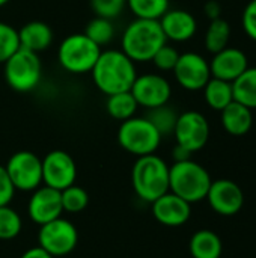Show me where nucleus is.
<instances>
[{
  "label": "nucleus",
  "mask_w": 256,
  "mask_h": 258,
  "mask_svg": "<svg viewBox=\"0 0 256 258\" xmlns=\"http://www.w3.org/2000/svg\"><path fill=\"white\" fill-rule=\"evenodd\" d=\"M205 200H208L210 207L217 215L234 216L244 204V194L235 181L222 178L211 181Z\"/></svg>",
  "instance_id": "4468645a"
},
{
  "label": "nucleus",
  "mask_w": 256,
  "mask_h": 258,
  "mask_svg": "<svg viewBox=\"0 0 256 258\" xmlns=\"http://www.w3.org/2000/svg\"><path fill=\"white\" fill-rule=\"evenodd\" d=\"M15 194V187L5 169V166L0 165V207L2 206H9Z\"/></svg>",
  "instance_id": "f704fd0d"
},
{
  "label": "nucleus",
  "mask_w": 256,
  "mask_h": 258,
  "mask_svg": "<svg viewBox=\"0 0 256 258\" xmlns=\"http://www.w3.org/2000/svg\"><path fill=\"white\" fill-rule=\"evenodd\" d=\"M91 8L97 17L113 20L127 8V0H91Z\"/></svg>",
  "instance_id": "2f4dec72"
},
{
  "label": "nucleus",
  "mask_w": 256,
  "mask_h": 258,
  "mask_svg": "<svg viewBox=\"0 0 256 258\" xmlns=\"http://www.w3.org/2000/svg\"><path fill=\"white\" fill-rule=\"evenodd\" d=\"M5 169L15 190L33 192L42 184V159L32 151L14 153Z\"/></svg>",
  "instance_id": "1a4fd4ad"
},
{
  "label": "nucleus",
  "mask_w": 256,
  "mask_h": 258,
  "mask_svg": "<svg viewBox=\"0 0 256 258\" xmlns=\"http://www.w3.org/2000/svg\"><path fill=\"white\" fill-rule=\"evenodd\" d=\"M211 181L208 171L192 159L169 166V190L190 204L207 198Z\"/></svg>",
  "instance_id": "20e7f679"
},
{
  "label": "nucleus",
  "mask_w": 256,
  "mask_h": 258,
  "mask_svg": "<svg viewBox=\"0 0 256 258\" xmlns=\"http://www.w3.org/2000/svg\"><path fill=\"white\" fill-rule=\"evenodd\" d=\"M27 212L30 219L38 224L44 225L50 221H54L62 216V200H60V190H56L48 186H39L33 190Z\"/></svg>",
  "instance_id": "2eb2a0df"
},
{
  "label": "nucleus",
  "mask_w": 256,
  "mask_h": 258,
  "mask_svg": "<svg viewBox=\"0 0 256 258\" xmlns=\"http://www.w3.org/2000/svg\"><path fill=\"white\" fill-rule=\"evenodd\" d=\"M18 48V30L11 24L0 21V63H5Z\"/></svg>",
  "instance_id": "7c9ffc66"
},
{
  "label": "nucleus",
  "mask_w": 256,
  "mask_h": 258,
  "mask_svg": "<svg viewBox=\"0 0 256 258\" xmlns=\"http://www.w3.org/2000/svg\"><path fill=\"white\" fill-rule=\"evenodd\" d=\"M9 2H11V0H0V8H2V6H5V5H6V3H9Z\"/></svg>",
  "instance_id": "58836bf2"
},
{
  "label": "nucleus",
  "mask_w": 256,
  "mask_h": 258,
  "mask_svg": "<svg viewBox=\"0 0 256 258\" xmlns=\"http://www.w3.org/2000/svg\"><path fill=\"white\" fill-rule=\"evenodd\" d=\"M189 251L193 258H220L223 245L214 231L199 230L192 236L189 242Z\"/></svg>",
  "instance_id": "412c9836"
},
{
  "label": "nucleus",
  "mask_w": 256,
  "mask_h": 258,
  "mask_svg": "<svg viewBox=\"0 0 256 258\" xmlns=\"http://www.w3.org/2000/svg\"><path fill=\"white\" fill-rule=\"evenodd\" d=\"M38 242L51 257H63L72 252L78 242V233L74 224L62 216L39 225Z\"/></svg>",
  "instance_id": "6e6552de"
},
{
  "label": "nucleus",
  "mask_w": 256,
  "mask_h": 258,
  "mask_svg": "<svg viewBox=\"0 0 256 258\" xmlns=\"http://www.w3.org/2000/svg\"><path fill=\"white\" fill-rule=\"evenodd\" d=\"M101 47L92 42L84 33L68 35L57 48L59 65L71 74L91 73L101 54Z\"/></svg>",
  "instance_id": "423d86ee"
},
{
  "label": "nucleus",
  "mask_w": 256,
  "mask_h": 258,
  "mask_svg": "<svg viewBox=\"0 0 256 258\" xmlns=\"http://www.w3.org/2000/svg\"><path fill=\"white\" fill-rule=\"evenodd\" d=\"M161 138L158 130L145 116L125 119L118 128V144L136 157L155 154L161 144Z\"/></svg>",
  "instance_id": "39448f33"
},
{
  "label": "nucleus",
  "mask_w": 256,
  "mask_h": 258,
  "mask_svg": "<svg viewBox=\"0 0 256 258\" xmlns=\"http://www.w3.org/2000/svg\"><path fill=\"white\" fill-rule=\"evenodd\" d=\"M234 100L247 106L249 109H256V67H249L240 77L232 82Z\"/></svg>",
  "instance_id": "b1692460"
},
{
  "label": "nucleus",
  "mask_w": 256,
  "mask_h": 258,
  "mask_svg": "<svg viewBox=\"0 0 256 258\" xmlns=\"http://www.w3.org/2000/svg\"><path fill=\"white\" fill-rule=\"evenodd\" d=\"M23 228L21 216L9 206L0 207V240L15 239Z\"/></svg>",
  "instance_id": "c756f323"
},
{
  "label": "nucleus",
  "mask_w": 256,
  "mask_h": 258,
  "mask_svg": "<svg viewBox=\"0 0 256 258\" xmlns=\"http://www.w3.org/2000/svg\"><path fill=\"white\" fill-rule=\"evenodd\" d=\"M178 115L180 113H177L174 107H170L169 104H163L154 109H148V113L145 118L158 130L161 136H167L174 133Z\"/></svg>",
  "instance_id": "a878e982"
},
{
  "label": "nucleus",
  "mask_w": 256,
  "mask_h": 258,
  "mask_svg": "<svg viewBox=\"0 0 256 258\" xmlns=\"http://www.w3.org/2000/svg\"><path fill=\"white\" fill-rule=\"evenodd\" d=\"M84 35L95 42L98 47L107 45L113 36H115V26L112 23V20L109 18H103V17H95L92 18L84 29Z\"/></svg>",
  "instance_id": "cd10ccee"
},
{
  "label": "nucleus",
  "mask_w": 256,
  "mask_h": 258,
  "mask_svg": "<svg viewBox=\"0 0 256 258\" xmlns=\"http://www.w3.org/2000/svg\"><path fill=\"white\" fill-rule=\"evenodd\" d=\"M174 136L177 144L192 154L202 150L210 139L208 119L196 110H187L178 115Z\"/></svg>",
  "instance_id": "9d476101"
},
{
  "label": "nucleus",
  "mask_w": 256,
  "mask_h": 258,
  "mask_svg": "<svg viewBox=\"0 0 256 258\" xmlns=\"http://www.w3.org/2000/svg\"><path fill=\"white\" fill-rule=\"evenodd\" d=\"M151 206L155 221L164 227H181L192 215V204L170 190L151 203Z\"/></svg>",
  "instance_id": "dca6fc26"
},
{
  "label": "nucleus",
  "mask_w": 256,
  "mask_h": 258,
  "mask_svg": "<svg viewBox=\"0 0 256 258\" xmlns=\"http://www.w3.org/2000/svg\"><path fill=\"white\" fill-rule=\"evenodd\" d=\"M130 92L137 101L139 107L154 109L167 104L172 95V86L166 77L155 73H146L136 77Z\"/></svg>",
  "instance_id": "9b49d317"
},
{
  "label": "nucleus",
  "mask_w": 256,
  "mask_h": 258,
  "mask_svg": "<svg viewBox=\"0 0 256 258\" xmlns=\"http://www.w3.org/2000/svg\"><path fill=\"white\" fill-rule=\"evenodd\" d=\"M249 68V59L246 53L235 47H226L217 53H214L210 70L211 77L222 79L226 82H234Z\"/></svg>",
  "instance_id": "f3484780"
},
{
  "label": "nucleus",
  "mask_w": 256,
  "mask_h": 258,
  "mask_svg": "<svg viewBox=\"0 0 256 258\" xmlns=\"http://www.w3.org/2000/svg\"><path fill=\"white\" fill-rule=\"evenodd\" d=\"M131 184L145 203H154L169 192V165L157 154L137 157L131 169Z\"/></svg>",
  "instance_id": "7ed1b4c3"
},
{
  "label": "nucleus",
  "mask_w": 256,
  "mask_h": 258,
  "mask_svg": "<svg viewBox=\"0 0 256 258\" xmlns=\"http://www.w3.org/2000/svg\"><path fill=\"white\" fill-rule=\"evenodd\" d=\"M95 86L106 95L130 91L136 77V62H133L122 50L101 51L92 71Z\"/></svg>",
  "instance_id": "f257e3e1"
},
{
  "label": "nucleus",
  "mask_w": 256,
  "mask_h": 258,
  "mask_svg": "<svg viewBox=\"0 0 256 258\" xmlns=\"http://www.w3.org/2000/svg\"><path fill=\"white\" fill-rule=\"evenodd\" d=\"M127 8L136 18L160 20L169 9V0H127Z\"/></svg>",
  "instance_id": "bb28decb"
},
{
  "label": "nucleus",
  "mask_w": 256,
  "mask_h": 258,
  "mask_svg": "<svg viewBox=\"0 0 256 258\" xmlns=\"http://www.w3.org/2000/svg\"><path fill=\"white\" fill-rule=\"evenodd\" d=\"M229 39H231V24L229 21H226L225 18H216V20H211L208 27H207V32H205V48L210 51V53H217L223 48L228 47L229 44Z\"/></svg>",
  "instance_id": "393cba45"
},
{
  "label": "nucleus",
  "mask_w": 256,
  "mask_h": 258,
  "mask_svg": "<svg viewBox=\"0 0 256 258\" xmlns=\"http://www.w3.org/2000/svg\"><path fill=\"white\" fill-rule=\"evenodd\" d=\"M204 12L205 15L211 20H216V18H220V14H222V5L217 2V0H210L205 3L204 6Z\"/></svg>",
  "instance_id": "c9c22d12"
},
{
  "label": "nucleus",
  "mask_w": 256,
  "mask_h": 258,
  "mask_svg": "<svg viewBox=\"0 0 256 258\" xmlns=\"http://www.w3.org/2000/svg\"><path fill=\"white\" fill-rule=\"evenodd\" d=\"M3 65L5 80L17 92H30L41 82L42 63L33 51L18 48Z\"/></svg>",
  "instance_id": "0eeeda50"
},
{
  "label": "nucleus",
  "mask_w": 256,
  "mask_h": 258,
  "mask_svg": "<svg viewBox=\"0 0 256 258\" xmlns=\"http://www.w3.org/2000/svg\"><path fill=\"white\" fill-rule=\"evenodd\" d=\"M77 166L74 159L62 150L50 151L42 159V183L56 190H63L75 183Z\"/></svg>",
  "instance_id": "f8f14e48"
},
{
  "label": "nucleus",
  "mask_w": 256,
  "mask_h": 258,
  "mask_svg": "<svg viewBox=\"0 0 256 258\" xmlns=\"http://www.w3.org/2000/svg\"><path fill=\"white\" fill-rule=\"evenodd\" d=\"M180 53L175 47L169 45L167 42L154 54V57L151 59V62L155 65V68H158L160 71H174L177 62H178Z\"/></svg>",
  "instance_id": "473e14b6"
},
{
  "label": "nucleus",
  "mask_w": 256,
  "mask_h": 258,
  "mask_svg": "<svg viewBox=\"0 0 256 258\" xmlns=\"http://www.w3.org/2000/svg\"><path fill=\"white\" fill-rule=\"evenodd\" d=\"M220 113L222 125L231 136H244L250 132L253 125L252 109L235 100L229 103L223 110H220Z\"/></svg>",
  "instance_id": "aec40b11"
},
{
  "label": "nucleus",
  "mask_w": 256,
  "mask_h": 258,
  "mask_svg": "<svg viewBox=\"0 0 256 258\" xmlns=\"http://www.w3.org/2000/svg\"><path fill=\"white\" fill-rule=\"evenodd\" d=\"M161 30L167 41L186 42L196 35L198 21L193 14L184 9H167V12L158 20Z\"/></svg>",
  "instance_id": "a211bd4d"
},
{
  "label": "nucleus",
  "mask_w": 256,
  "mask_h": 258,
  "mask_svg": "<svg viewBox=\"0 0 256 258\" xmlns=\"http://www.w3.org/2000/svg\"><path fill=\"white\" fill-rule=\"evenodd\" d=\"M60 200H62V209L66 213H80L89 204L88 192L75 184L60 190Z\"/></svg>",
  "instance_id": "c85d7f7f"
},
{
  "label": "nucleus",
  "mask_w": 256,
  "mask_h": 258,
  "mask_svg": "<svg viewBox=\"0 0 256 258\" xmlns=\"http://www.w3.org/2000/svg\"><path fill=\"white\" fill-rule=\"evenodd\" d=\"M20 48L39 54L53 42V30L44 21H29L18 30Z\"/></svg>",
  "instance_id": "6ab92c4d"
},
{
  "label": "nucleus",
  "mask_w": 256,
  "mask_h": 258,
  "mask_svg": "<svg viewBox=\"0 0 256 258\" xmlns=\"http://www.w3.org/2000/svg\"><path fill=\"white\" fill-rule=\"evenodd\" d=\"M190 156H192V153L190 151H187L186 148H183L181 145H175V148H174V151H172V157H174V160L175 162H183V160H189L190 159Z\"/></svg>",
  "instance_id": "4c0bfd02"
},
{
  "label": "nucleus",
  "mask_w": 256,
  "mask_h": 258,
  "mask_svg": "<svg viewBox=\"0 0 256 258\" xmlns=\"http://www.w3.org/2000/svg\"><path fill=\"white\" fill-rule=\"evenodd\" d=\"M20 258H54L51 257L45 249H42L41 246H35V248H30L27 249L23 255Z\"/></svg>",
  "instance_id": "e433bc0d"
},
{
  "label": "nucleus",
  "mask_w": 256,
  "mask_h": 258,
  "mask_svg": "<svg viewBox=\"0 0 256 258\" xmlns=\"http://www.w3.org/2000/svg\"><path fill=\"white\" fill-rule=\"evenodd\" d=\"M167 42L158 20H133L122 33V51L133 62H149Z\"/></svg>",
  "instance_id": "f03ea898"
},
{
  "label": "nucleus",
  "mask_w": 256,
  "mask_h": 258,
  "mask_svg": "<svg viewBox=\"0 0 256 258\" xmlns=\"http://www.w3.org/2000/svg\"><path fill=\"white\" fill-rule=\"evenodd\" d=\"M174 76L181 88L187 91H202L211 79L210 62L199 53H183L174 68Z\"/></svg>",
  "instance_id": "ddd939ff"
},
{
  "label": "nucleus",
  "mask_w": 256,
  "mask_h": 258,
  "mask_svg": "<svg viewBox=\"0 0 256 258\" xmlns=\"http://www.w3.org/2000/svg\"><path fill=\"white\" fill-rule=\"evenodd\" d=\"M139 109L137 101L134 100L133 94L130 91H124V92H118V94H112L107 95V101H106V110L107 113L118 119V121H125L130 119L136 115Z\"/></svg>",
  "instance_id": "5701e85b"
},
{
  "label": "nucleus",
  "mask_w": 256,
  "mask_h": 258,
  "mask_svg": "<svg viewBox=\"0 0 256 258\" xmlns=\"http://www.w3.org/2000/svg\"><path fill=\"white\" fill-rule=\"evenodd\" d=\"M202 91H204V98H205L207 104L214 110L220 112L229 103L234 101V91H232L231 82L211 77Z\"/></svg>",
  "instance_id": "4be33fe9"
},
{
  "label": "nucleus",
  "mask_w": 256,
  "mask_h": 258,
  "mask_svg": "<svg viewBox=\"0 0 256 258\" xmlns=\"http://www.w3.org/2000/svg\"><path fill=\"white\" fill-rule=\"evenodd\" d=\"M241 24L243 29L246 32V35L256 41V0H250L244 11H243V17H241Z\"/></svg>",
  "instance_id": "72a5a7b5"
}]
</instances>
